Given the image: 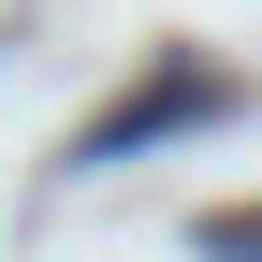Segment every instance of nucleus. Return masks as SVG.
Wrapping results in <instances>:
<instances>
[{
  "label": "nucleus",
  "mask_w": 262,
  "mask_h": 262,
  "mask_svg": "<svg viewBox=\"0 0 262 262\" xmlns=\"http://www.w3.org/2000/svg\"><path fill=\"white\" fill-rule=\"evenodd\" d=\"M189 117H219V73H189V58H160V73L131 88L117 117H88V131H73V160H131L146 131H189Z\"/></svg>",
  "instance_id": "1"
},
{
  "label": "nucleus",
  "mask_w": 262,
  "mask_h": 262,
  "mask_svg": "<svg viewBox=\"0 0 262 262\" xmlns=\"http://www.w3.org/2000/svg\"><path fill=\"white\" fill-rule=\"evenodd\" d=\"M189 248H204V262H262V204H219V219H204Z\"/></svg>",
  "instance_id": "2"
}]
</instances>
